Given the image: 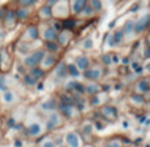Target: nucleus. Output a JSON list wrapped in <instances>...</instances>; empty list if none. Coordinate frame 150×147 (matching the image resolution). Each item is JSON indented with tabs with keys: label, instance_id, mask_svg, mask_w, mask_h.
<instances>
[{
	"label": "nucleus",
	"instance_id": "26",
	"mask_svg": "<svg viewBox=\"0 0 150 147\" xmlns=\"http://www.w3.org/2000/svg\"><path fill=\"white\" fill-rule=\"evenodd\" d=\"M99 90V87L96 86V85H88L87 87H86V92L88 93V94H93V93H96Z\"/></svg>",
	"mask_w": 150,
	"mask_h": 147
},
{
	"label": "nucleus",
	"instance_id": "31",
	"mask_svg": "<svg viewBox=\"0 0 150 147\" xmlns=\"http://www.w3.org/2000/svg\"><path fill=\"white\" fill-rule=\"evenodd\" d=\"M63 24H65V27L67 29H71V28H74V25H75V20H66Z\"/></svg>",
	"mask_w": 150,
	"mask_h": 147
},
{
	"label": "nucleus",
	"instance_id": "10",
	"mask_svg": "<svg viewBox=\"0 0 150 147\" xmlns=\"http://www.w3.org/2000/svg\"><path fill=\"white\" fill-rule=\"evenodd\" d=\"M42 109L45 111H53L55 110V101L54 100H47L42 103Z\"/></svg>",
	"mask_w": 150,
	"mask_h": 147
},
{
	"label": "nucleus",
	"instance_id": "22",
	"mask_svg": "<svg viewBox=\"0 0 150 147\" xmlns=\"http://www.w3.org/2000/svg\"><path fill=\"white\" fill-rule=\"evenodd\" d=\"M46 49L50 50V52H57L59 49L58 44H55L54 41H46Z\"/></svg>",
	"mask_w": 150,
	"mask_h": 147
},
{
	"label": "nucleus",
	"instance_id": "28",
	"mask_svg": "<svg viewBox=\"0 0 150 147\" xmlns=\"http://www.w3.org/2000/svg\"><path fill=\"white\" fill-rule=\"evenodd\" d=\"M34 3H36V0H20V5H21L23 8L29 7V5L34 4Z\"/></svg>",
	"mask_w": 150,
	"mask_h": 147
},
{
	"label": "nucleus",
	"instance_id": "30",
	"mask_svg": "<svg viewBox=\"0 0 150 147\" xmlns=\"http://www.w3.org/2000/svg\"><path fill=\"white\" fill-rule=\"evenodd\" d=\"M13 19H15V13H13V12H8L7 16H4V21H5V23H9V21L13 20Z\"/></svg>",
	"mask_w": 150,
	"mask_h": 147
},
{
	"label": "nucleus",
	"instance_id": "6",
	"mask_svg": "<svg viewBox=\"0 0 150 147\" xmlns=\"http://www.w3.org/2000/svg\"><path fill=\"white\" fill-rule=\"evenodd\" d=\"M73 110H74V108H73V105H71V103L62 102V105H61V111H62L66 117H71Z\"/></svg>",
	"mask_w": 150,
	"mask_h": 147
},
{
	"label": "nucleus",
	"instance_id": "11",
	"mask_svg": "<svg viewBox=\"0 0 150 147\" xmlns=\"http://www.w3.org/2000/svg\"><path fill=\"white\" fill-rule=\"evenodd\" d=\"M28 131L30 135H38V134H41L42 129H41V126H40V123H32L30 126H29Z\"/></svg>",
	"mask_w": 150,
	"mask_h": 147
},
{
	"label": "nucleus",
	"instance_id": "8",
	"mask_svg": "<svg viewBox=\"0 0 150 147\" xmlns=\"http://www.w3.org/2000/svg\"><path fill=\"white\" fill-rule=\"evenodd\" d=\"M86 3H87L86 0H74V3H73V12L79 13L80 11H82V8L84 7Z\"/></svg>",
	"mask_w": 150,
	"mask_h": 147
},
{
	"label": "nucleus",
	"instance_id": "20",
	"mask_svg": "<svg viewBox=\"0 0 150 147\" xmlns=\"http://www.w3.org/2000/svg\"><path fill=\"white\" fill-rule=\"evenodd\" d=\"M137 87H138V89H140L142 93L148 92V90H149V82L146 81V80H142V81H140V82H138Z\"/></svg>",
	"mask_w": 150,
	"mask_h": 147
},
{
	"label": "nucleus",
	"instance_id": "21",
	"mask_svg": "<svg viewBox=\"0 0 150 147\" xmlns=\"http://www.w3.org/2000/svg\"><path fill=\"white\" fill-rule=\"evenodd\" d=\"M66 72H69V74H71L73 77H78V76H79V72H78V69H76V66H75V65L66 66Z\"/></svg>",
	"mask_w": 150,
	"mask_h": 147
},
{
	"label": "nucleus",
	"instance_id": "12",
	"mask_svg": "<svg viewBox=\"0 0 150 147\" xmlns=\"http://www.w3.org/2000/svg\"><path fill=\"white\" fill-rule=\"evenodd\" d=\"M26 34L29 36V39H30V40H36L37 37H38V29H37V27H34V25L29 27Z\"/></svg>",
	"mask_w": 150,
	"mask_h": 147
},
{
	"label": "nucleus",
	"instance_id": "23",
	"mask_svg": "<svg viewBox=\"0 0 150 147\" xmlns=\"http://www.w3.org/2000/svg\"><path fill=\"white\" fill-rule=\"evenodd\" d=\"M91 8L93 11H100L101 9V1L100 0H91Z\"/></svg>",
	"mask_w": 150,
	"mask_h": 147
},
{
	"label": "nucleus",
	"instance_id": "32",
	"mask_svg": "<svg viewBox=\"0 0 150 147\" xmlns=\"http://www.w3.org/2000/svg\"><path fill=\"white\" fill-rule=\"evenodd\" d=\"M83 45H84V48H86V49H90V48L92 47V40H91V39L86 40V41H84V44H83Z\"/></svg>",
	"mask_w": 150,
	"mask_h": 147
},
{
	"label": "nucleus",
	"instance_id": "36",
	"mask_svg": "<svg viewBox=\"0 0 150 147\" xmlns=\"http://www.w3.org/2000/svg\"><path fill=\"white\" fill-rule=\"evenodd\" d=\"M44 147H54V145H53V142H46Z\"/></svg>",
	"mask_w": 150,
	"mask_h": 147
},
{
	"label": "nucleus",
	"instance_id": "2",
	"mask_svg": "<svg viewBox=\"0 0 150 147\" xmlns=\"http://www.w3.org/2000/svg\"><path fill=\"white\" fill-rule=\"evenodd\" d=\"M44 40H46V41H55L57 40V32H55V29L54 28H46L45 29V32H44Z\"/></svg>",
	"mask_w": 150,
	"mask_h": 147
},
{
	"label": "nucleus",
	"instance_id": "27",
	"mask_svg": "<svg viewBox=\"0 0 150 147\" xmlns=\"http://www.w3.org/2000/svg\"><path fill=\"white\" fill-rule=\"evenodd\" d=\"M24 81H25L28 85H36L37 80H34L33 77H32L30 74H29V76H25V77H24Z\"/></svg>",
	"mask_w": 150,
	"mask_h": 147
},
{
	"label": "nucleus",
	"instance_id": "16",
	"mask_svg": "<svg viewBox=\"0 0 150 147\" xmlns=\"http://www.w3.org/2000/svg\"><path fill=\"white\" fill-rule=\"evenodd\" d=\"M59 117L58 115H55V114H53L52 117H50V119H49V122H47V129H53V127L55 126V125H58L59 123Z\"/></svg>",
	"mask_w": 150,
	"mask_h": 147
},
{
	"label": "nucleus",
	"instance_id": "4",
	"mask_svg": "<svg viewBox=\"0 0 150 147\" xmlns=\"http://www.w3.org/2000/svg\"><path fill=\"white\" fill-rule=\"evenodd\" d=\"M149 25V16H144L140 21H137V24L134 25V31L136 32H142L144 29H146Z\"/></svg>",
	"mask_w": 150,
	"mask_h": 147
},
{
	"label": "nucleus",
	"instance_id": "25",
	"mask_svg": "<svg viewBox=\"0 0 150 147\" xmlns=\"http://www.w3.org/2000/svg\"><path fill=\"white\" fill-rule=\"evenodd\" d=\"M134 31V23L133 21H128L127 24H125V32L127 33H130V32Z\"/></svg>",
	"mask_w": 150,
	"mask_h": 147
},
{
	"label": "nucleus",
	"instance_id": "3",
	"mask_svg": "<svg viewBox=\"0 0 150 147\" xmlns=\"http://www.w3.org/2000/svg\"><path fill=\"white\" fill-rule=\"evenodd\" d=\"M101 72L99 69H86L84 72V77L87 80H98L100 78Z\"/></svg>",
	"mask_w": 150,
	"mask_h": 147
},
{
	"label": "nucleus",
	"instance_id": "15",
	"mask_svg": "<svg viewBox=\"0 0 150 147\" xmlns=\"http://www.w3.org/2000/svg\"><path fill=\"white\" fill-rule=\"evenodd\" d=\"M67 89H74V90H78L79 93H83L84 92V87H83V85L82 84H79V82H70V84L67 85Z\"/></svg>",
	"mask_w": 150,
	"mask_h": 147
},
{
	"label": "nucleus",
	"instance_id": "9",
	"mask_svg": "<svg viewBox=\"0 0 150 147\" xmlns=\"http://www.w3.org/2000/svg\"><path fill=\"white\" fill-rule=\"evenodd\" d=\"M55 74H57V77H58V80H61L62 77H65L66 76V65L63 62H61L59 65L55 68Z\"/></svg>",
	"mask_w": 150,
	"mask_h": 147
},
{
	"label": "nucleus",
	"instance_id": "35",
	"mask_svg": "<svg viewBox=\"0 0 150 147\" xmlns=\"http://www.w3.org/2000/svg\"><path fill=\"white\" fill-rule=\"evenodd\" d=\"M57 1H58V0H49V1H47V5H50V7H52V5L55 4Z\"/></svg>",
	"mask_w": 150,
	"mask_h": 147
},
{
	"label": "nucleus",
	"instance_id": "19",
	"mask_svg": "<svg viewBox=\"0 0 150 147\" xmlns=\"http://www.w3.org/2000/svg\"><path fill=\"white\" fill-rule=\"evenodd\" d=\"M112 37H113L115 44H120V42L124 40V32L122 31H116L115 32V36H112Z\"/></svg>",
	"mask_w": 150,
	"mask_h": 147
},
{
	"label": "nucleus",
	"instance_id": "24",
	"mask_svg": "<svg viewBox=\"0 0 150 147\" xmlns=\"http://www.w3.org/2000/svg\"><path fill=\"white\" fill-rule=\"evenodd\" d=\"M13 93H11V92H5L4 94H3V100H4V102H7V103H9V102H12L13 101Z\"/></svg>",
	"mask_w": 150,
	"mask_h": 147
},
{
	"label": "nucleus",
	"instance_id": "34",
	"mask_svg": "<svg viewBox=\"0 0 150 147\" xmlns=\"http://www.w3.org/2000/svg\"><path fill=\"white\" fill-rule=\"evenodd\" d=\"M107 147H120V145H119L117 142H111Z\"/></svg>",
	"mask_w": 150,
	"mask_h": 147
},
{
	"label": "nucleus",
	"instance_id": "18",
	"mask_svg": "<svg viewBox=\"0 0 150 147\" xmlns=\"http://www.w3.org/2000/svg\"><path fill=\"white\" fill-rule=\"evenodd\" d=\"M42 61H44V66H45V68H50V66L55 62V57H54V56H46L45 58H42Z\"/></svg>",
	"mask_w": 150,
	"mask_h": 147
},
{
	"label": "nucleus",
	"instance_id": "33",
	"mask_svg": "<svg viewBox=\"0 0 150 147\" xmlns=\"http://www.w3.org/2000/svg\"><path fill=\"white\" fill-rule=\"evenodd\" d=\"M103 61H104L105 64H111V56H104Z\"/></svg>",
	"mask_w": 150,
	"mask_h": 147
},
{
	"label": "nucleus",
	"instance_id": "13",
	"mask_svg": "<svg viewBox=\"0 0 150 147\" xmlns=\"http://www.w3.org/2000/svg\"><path fill=\"white\" fill-rule=\"evenodd\" d=\"M40 15L42 16V17H50V16L53 15L52 12V7L50 5H45V7H42L41 9H40Z\"/></svg>",
	"mask_w": 150,
	"mask_h": 147
},
{
	"label": "nucleus",
	"instance_id": "5",
	"mask_svg": "<svg viewBox=\"0 0 150 147\" xmlns=\"http://www.w3.org/2000/svg\"><path fill=\"white\" fill-rule=\"evenodd\" d=\"M76 66L79 69H82V70H86V69L88 68V58L84 57V56H80V57L76 58Z\"/></svg>",
	"mask_w": 150,
	"mask_h": 147
},
{
	"label": "nucleus",
	"instance_id": "14",
	"mask_svg": "<svg viewBox=\"0 0 150 147\" xmlns=\"http://www.w3.org/2000/svg\"><path fill=\"white\" fill-rule=\"evenodd\" d=\"M30 76L33 77L34 80H40L42 76H44V70H42V69H38V68H34L33 66V69L30 70Z\"/></svg>",
	"mask_w": 150,
	"mask_h": 147
},
{
	"label": "nucleus",
	"instance_id": "1",
	"mask_svg": "<svg viewBox=\"0 0 150 147\" xmlns=\"http://www.w3.org/2000/svg\"><path fill=\"white\" fill-rule=\"evenodd\" d=\"M44 57H45V52H42V50H37V52L26 56L25 60H24V64H25L26 66H32V68H33V66L38 65Z\"/></svg>",
	"mask_w": 150,
	"mask_h": 147
},
{
	"label": "nucleus",
	"instance_id": "7",
	"mask_svg": "<svg viewBox=\"0 0 150 147\" xmlns=\"http://www.w3.org/2000/svg\"><path fill=\"white\" fill-rule=\"evenodd\" d=\"M66 139H67L69 145H70L71 147H78L79 146V139H78V137H76L75 133H70V134H67Z\"/></svg>",
	"mask_w": 150,
	"mask_h": 147
},
{
	"label": "nucleus",
	"instance_id": "17",
	"mask_svg": "<svg viewBox=\"0 0 150 147\" xmlns=\"http://www.w3.org/2000/svg\"><path fill=\"white\" fill-rule=\"evenodd\" d=\"M15 16L18 19V20H24V19H26V17H28V11H26L25 8H23V7H21L20 9H18L17 12L15 13Z\"/></svg>",
	"mask_w": 150,
	"mask_h": 147
},
{
	"label": "nucleus",
	"instance_id": "29",
	"mask_svg": "<svg viewBox=\"0 0 150 147\" xmlns=\"http://www.w3.org/2000/svg\"><path fill=\"white\" fill-rule=\"evenodd\" d=\"M7 85H5V78L4 77H1V78H0V90H1V92H7Z\"/></svg>",
	"mask_w": 150,
	"mask_h": 147
}]
</instances>
